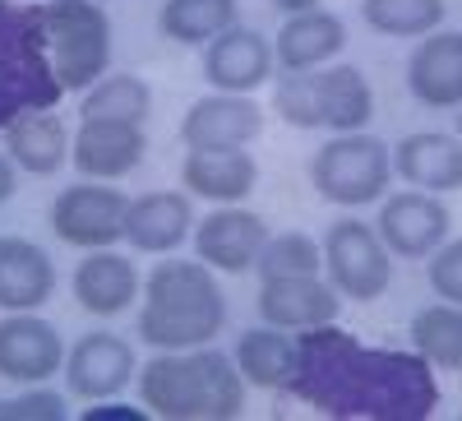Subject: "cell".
I'll return each mask as SVG.
<instances>
[{"mask_svg": "<svg viewBox=\"0 0 462 421\" xmlns=\"http://www.w3.org/2000/svg\"><path fill=\"white\" fill-rule=\"evenodd\" d=\"M148 111H152V89H148V80L121 70V74H102V80L84 93L79 121L111 117V121H134V126H143Z\"/></svg>", "mask_w": 462, "mask_h": 421, "instance_id": "f1b7e54d", "label": "cell"}, {"mask_svg": "<svg viewBox=\"0 0 462 421\" xmlns=\"http://www.w3.org/2000/svg\"><path fill=\"white\" fill-rule=\"evenodd\" d=\"M134 375H139L134 348L111 329H93L74 342V348H65V385L84 403H102V398L125 394V385Z\"/></svg>", "mask_w": 462, "mask_h": 421, "instance_id": "30bf717a", "label": "cell"}, {"mask_svg": "<svg viewBox=\"0 0 462 421\" xmlns=\"http://www.w3.org/2000/svg\"><path fill=\"white\" fill-rule=\"evenodd\" d=\"M310 89H315V117L319 130L333 135H356L374 117V89L356 65H319L310 70Z\"/></svg>", "mask_w": 462, "mask_h": 421, "instance_id": "603a6c76", "label": "cell"}, {"mask_svg": "<svg viewBox=\"0 0 462 421\" xmlns=\"http://www.w3.org/2000/svg\"><path fill=\"white\" fill-rule=\"evenodd\" d=\"M324 274L342 301H379L393 283V255L361 218H337L324 232Z\"/></svg>", "mask_w": 462, "mask_h": 421, "instance_id": "52a82bcc", "label": "cell"}, {"mask_svg": "<svg viewBox=\"0 0 462 421\" xmlns=\"http://www.w3.org/2000/svg\"><path fill=\"white\" fill-rule=\"evenodd\" d=\"M139 403L162 421H236L245 412V379L236 357L208 348L152 352L134 375Z\"/></svg>", "mask_w": 462, "mask_h": 421, "instance_id": "7a4b0ae2", "label": "cell"}, {"mask_svg": "<svg viewBox=\"0 0 462 421\" xmlns=\"http://www.w3.org/2000/svg\"><path fill=\"white\" fill-rule=\"evenodd\" d=\"M0 135H5L10 163L28 176H56L69 158V130L56 117V107L51 111H23V117L10 121Z\"/></svg>", "mask_w": 462, "mask_h": 421, "instance_id": "d4e9b609", "label": "cell"}, {"mask_svg": "<svg viewBox=\"0 0 462 421\" xmlns=\"http://www.w3.org/2000/svg\"><path fill=\"white\" fill-rule=\"evenodd\" d=\"M47 47L65 93H88L111 74V14L102 0H42Z\"/></svg>", "mask_w": 462, "mask_h": 421, "instance_id": "5b68a950", "label": "cell"}, {"mask_svg": "<svg viewBox=\"0 0 462 421\" xmlns=\"http://www.w3.org/2000/svg\"><path fill=\"white\" fill-rule=\"evenodd\" d=\"M407 93L430 111H457L462 107V33L435 28L416 42L407 56Z\"/></svg>", "mask_w": 462, "mask_h": 421, "instance_id": "e0dca14e", "label": "cell"}, {"mask_svg": "<svg viewBox=\"0 0 462 421\" xmlns=\"http://www.w3.org/2000/svg\"><path fill=\"white\" fill-rule=\"evenodd\" d=\"M448 227L453 218L439 195H430V190H398V195L383 200L374 232L398 259H430L448 241Z\"/></svg>", "mask_w": 462, "mask_h": 421, "instance_id": "9c48e42d", "label": "cell"}, {"mask_svg": "<svg viewBox=\"0 0 462 421\" xmlns=\"http://www.w3.org/2000/svg\"><path fill=\"white\" fill-rule=\"evenodd\" d=\"M74 287V301H79V311L97 315V320H111L134 305V296H143V278L134 269V259L116 255L111 246L106 250H88L79 259V269L69 278Z\"/></svg>", "mask_w": 462, "mask_h": 421, "instance_id": "ffe728a7", "label": "cell"}, {"mask_svg": "<svg viewBox=\"0 0 462 421\" xmlns=\"http://www.w3.org/2000/svg\"><path fill=\"white\" fill-rule=\"evenodd\" d=\"M180 185L208 204H241L259 185V163L250 148H185Z\"/></svg>", "mask_w": 462, "mask_h": 421, "instance_id": "d6986e66", "label": "cell"}, {"mask_svg": "<svg viewBox=\"0 0 462 421\" xmlns=\"http://www.w3.org/2000/svg\"><path fill=\"white\" fill-rule=\"evenodd\" d=\"M282 14H305V10H319V0H273Z\"/></svg>", "mask_w": 462, "mask_h": 421, "instance_id": "d590c367", "label": "cell"}, {"mask_svg": "<svg viewBox=\"0 0 462 421\" xmlns=\"http://www.w3.org/2000/svg\"><path fill=\"white\" fill-rule=\"evenodd\" d=\"M324 269V246L310 232H278L259 250L254 274L259 278H296V274H319Z\"/></svg>", "mask_w": 462, "mask_h": 421, "instance_id": "4dcf8cb0", "label": "cell"}, {"mask_svg": "<svg viewBox=\"0 0 462 421\" xmlns=\"http://www.w3.org/2000/svg\"><path fill=\"white\" fill-rule=\"evenodd\" d=\"M65 416H69L65 394L47 385H28V394L19 398H0V421H65Z\"/></svg>", "mask_w": 462, "mask_h": 421, "instance_id": "1f68e13d", "label": "cell"}, {"mask_svg": "<svg viewBox=\"0 0 462 421\" xmlns=\"http://www.w3.org/2000/svg\"><path fill=\"white\" fill-rule=\"evenodd\" d=\"M65 370V338L37 311H14L0 320V379L10 385H47Z\"/></svg>", "mask_w": 462, "mask_h": 421, "instance_id": "7c38bea8", "label": "cell"}, {"mask_svg": "<svg viewBox=\"0 0 462 421\" xmlns=\"http://www.w3.org/2000/svg\"><path fill=\"white\" fill-rule=\"evenodd\" d=\"M226 329V296L208 264L199 259H158L143 278L139 338L152 352L208 348Z\"/></svg>", "mask_w": 462, "mask_h": 421, "instance_id": "3957f363", "label": "cell"}, {"mask_svg": "<svg viewBox=\"0 0 462 421\" xmlns=\"http://www.w3.org/2000/svg\"><path fill=\"white\" fill-rule=\"evenodd\" d=\"M195 237V204L189 190H148L130 200L125 213V246L139 255H171Z\"/></svg>", "mask_w": 462, "mask_h": 421, "instance_id": "ac0fdd59", "label": "cell"}, {"mask_svg": "<svg viewBox=\"0 0 462 421\" xmlns=\"http://www.w3.org/2000/svg\"><path fill=\"white\" fill-rule=\"evenodd\" d=\"M411 352H420L435 370L462 375V305L435 301L411 315Z\"/></svg>", "mask_w": 462, "mask_h": 421, "instance_id": "83f0119b", "label": "cell"}, {"mask_svg": "<svg viewBox=\"0 0 462 421\" xmlns=\"http://www.w3.org/2000/svg\"><path fill=\"white\" fill-rule=\"evenodd\" d=\"M444 0H361V19L383 37H426L444 28Z\"/></svg>", "mask_w": 462, "mask_h": 421, "instance_id": "f546056e", "label": "cell"}, {"mask_svg": "<svg viewBox=\"0 0 462 421\" xmlns=\"http://www.w3.org/2000/svg\"><path fill=\"white\" fill-rule=\"evenodd\" d=\"M60 98L42 0H0V130L23 111H51Z\"/></svg>", "mask_w": 462, "mask_h": 421, "instance_id": "277c9868", "label": "cell"}, {"mask_svg": "<svg viewBox=\"0 0 462 421\" xmlns=\"http://www.w3.org/2000/svg\"><path fill=\"white\" fill-rule=\"evenodd\" d=\"M158 28L180 47H208L217 33L236 28V0H162Z\"/></svg>", "mask_w": 462, "mask_h": 421, "instance_id": "4316f807", "label": "cell"}, {"mask_svg": "<svg viewBox=\"0 0 462 421\" xmlns=\"http://www.w3.org/2000/svg\"><path fill=\"white\" fill-rule=\"evenodd\" d=\"M268 241V222L241 204H213V213L195 218V259L213 274H250Z\"/></svg>", "mask_w": 462, "mask_h": 421, "instance_id": "8fae6325", "label": "cell"}, {"mask_svg": "<svg viewBox=\"0 0 462 421\" xmlns=\"http://www.w3.org/2000/svg\"><path fill=\"white\" fill-rule=\"evenodd\" d=\"M393 176V148L356 130V135H333L328 144L315 148L310 158V185L315 195L337 204V209H365L379 204Z\"/></svg>", "mask_w": 462, "mask_h": 421, "instance_id": "8992f818", "label": "cell"}, {"mask_svg": "<svg viewBox=\"0 0 462 421\" xmlns=\"http://www.w3.org/2000/svg\"><path fill=\"white\" fill-rule=\"evenodd\" d=\"M56 292L51 255L28 237H0V311H42Z\"/></svg>", "mask_w": 462, "mask_h": 421, "instance_id": "7402d4cb", "label": "cell"}, {"mask_svg": "<svg viewBox=\"0 0 462 421\" xmlns=\"http://www.w3.org/2000/svg\"><path fill=\"white\" fill-rule=\"evenodd\" d=\"M125 213L130 200L106 181H79L65 185L51 204V232L74 250H106L125 241Z\"/></svg>", "mask_w": 462, "mask_h": 421, "instance_id": "ba28073f", "label": "cell"}, {"mask_svg": "<svg viewBox=\"0 0 462 421\" xmlns=\"http://www.w3.org/2000/svg\"><path fill=\"white\" fill-rule=\"evenodd\" d=\"M457 139H462V107H457Z\"/></svg>", "mask_w": 462, "mask_h": 421, "instance_id": "8d00e7d4", "label": "cell"}, {"mask_svg": "<svg viewBox=\"0 0 462 421\" xmlns=\"http://www.w3.org/2000/svg\"><path fill=\"white\" fill-rule=\"evenodd\" d=\"M393 172L430 195L462 190V139L444 130H411L393 144Z\"/></svg>", "mask_w": 462, "mask_h": 421, "instance_id": "44dd1931", "label": "cell"}, {"mask_svg": "<svg viewBox=\"0 0 462 421\" xmlns=\"http://www.w3.org/2000/svg\"><path fill=\"white\" fill-rule=\"evenodd\" d=\"M254 305H259L263 324L300 333V329H315V324H333L337 311H342V296L319 274H296V278H259Z\"/></svg>", "mask_w": 462, "mask_h": 421, "instance_id": "9a60e30c", "label": "cell"}, {"mask_svg": "<svg viewBox=\"0 0 462 421\" xmlns=\"http://www.w3.org/2000/svg\"><path fill=\"white\" fill-rule=\"evenodd\" d=\"M143 153H148L143 126L111 117L79 121V135L69 139V163L79 167L84 181H121L143 163Z\"/></svg>", "mask_w": 462, "mask_h": 421, "instance_id": "5bb4252c", "label": "cell"}, {"mask_svg": "<svg viewBox=\"0 0 462 421\" xmlns=\"http://www.w3.org/2000/svg\"><path fill=\"white\" fill-rule=\"evenodd\" d=\"M287 394L333 421H426L439 407V379L420 352L365 348L333 320L296 333Z\"/></svg>", "mask_w": 462, "mask_h": 421, "instance_id": "6da1fadb", "label": "cell"}, {"mask_svg": "<svg viewBox=\"0 0 462 421\" xmlns=\"http://www.w3.org/2000/svg\"><path fill=\"white\" fill-rule=\"evenodd\" d=\"M236 370H241L245 385H254V389L287 394L291 375H296V338L287 329H273V324L245 329L236 338Z\"/></svg>", "mask_w": 462, "mask_h": 421, "instance_id": "484cf974", "label": "cell"}, {"mask_svg": "<svg viewBox=\"0 0 462 421\" xmlns=\"http://www.w3.org/2000/svg\"><path fill=\"white\" fill-rule=\"evenodd\" d=\"M426 278H430V292H435L439 301L462 305V237H457V241H444V246L426 259Z\"/></svg>", "mask_w": 462, "mask_h": 421, "instance_id": "d6a6232c", "label": "cell"}, {"mask_svg": "<svg viewBox=\"0 0 462 421\" xmlns=\"http://www.w3.org/2000/svg\"><path fill=\"white\" fill-rule=\"evenodd\" d=\"M263 135V107L250 93H208L195 98L180 117L185 148H245Z\"/></svg>", "mask_w": 462, "mask_h": 421, "instance_id": "4fadbf2b", "label": "cell"}, {"mask_svg": "<svg viewBox=\"0 0 462 421\" xmlns=\"http://www.w3.org/2000/svg\"><path fill=\"white\" fill-rule=\"evenodd\" d=\"M14 190H19V167L10 163V153H0V209L14 200Z\"/></svg>", "mask_w": 462, "mask_h": 421, "instance_id": "e575fe53", "label": "cell"}, {"mask_svg": "<svg viewBox=\"0 0 462 421\" xmlns=\"http://www.w3.org/2000/svg\"><path fill=\"white\" fill-rule=\"evenodd\" d=\"M273 42L254 28H226L204 47V80L213 93H254L273 80Z\"/></svg>", "mask_w": 462, "mask_h": 421, "instance_id": "2e32d148", "label": "cell"}, {"mask_svg": "<svg viewBox=\"0 0 462 421\" xmlns=\"http://www.w3.org/2000/svg\"><path fill=\"white\" fill-rule=\"evenodd\" d=\"M143 416H148L143 407H125V403H111V398H102V407L84 412V421H143Z\"/></svg>", "mask_w": 462, "mask_h": 421, "instance_id": "836d02e7", "label": "cell"}, {"mask_svg": "<svg viewBox=\"0 0 462 421\" xmlns=\"http://www.w3.org/2000/svg\"><path fill=\"white\" fill-rule=\"evenodd\" d=\"M346 47V23L328 10H305L287 14V23L273 37V61L278 70H319L333 65Z\"/></svg>", "mask_w": 462, "mask_h": 421, "instance_id": "cb8c5ba5", "label": "cell"}]
</instances>
